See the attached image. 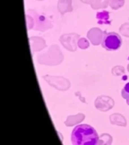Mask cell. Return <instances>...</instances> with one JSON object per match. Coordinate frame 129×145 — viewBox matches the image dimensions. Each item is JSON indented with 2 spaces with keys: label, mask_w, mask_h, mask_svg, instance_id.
I'll use <instances>...</instances> for the list:
<instances>
[{
  "label": "cell",
  "mask_w": 129,
  "mask_h": 145,
  "mask_svg": "<svg viewBox=\"0 0 129 145\" xmlns=\"http://www.w3.org/2000/svg\"><path fill=\"white\" fill-rule=\"evenodd\" d=\"M122 96L125 100L129 99V82L125 84V86L122 91Z\"/></svg>",
  "instance_id": "3"
},
{
  "label": "cell",
  "mask_w": 129,
  "mask_h": 145,
  "mask_svg": "<svg viewBox=\"0 0 129 145\" xmlns=\"http://www.w3.org/2000/svg\"><path fill=\"white\" fill-rule=\"evenodd\" d=\"M122 38L116 33H105L102 38L101 45L107 51H116L122 45Z\"/></svg>",
  "instance_id": "2"
},
{
  "label": "cell",
  "mask_w": 129,
  "mask_h": 145,
  "mask_svg": "<svg viewBox=\"0 0 129 145\" xmlns=\"http://www.w3.org/2000/svg\"><path fill=\"white\" fill-rule=\"evenodd\" d=\"M126 103H127V104H128V105H129V99L126 100Z\"/></svg>",
  "instance_id": "4"
},
{
  "label": "cell",
  "mask_w": 129,
  "mask_h": 145,
  "mask_svg": "<svg viewBox=\"0 0 129 145\" xmlns=\"http://www.w3.org/2000/svg\"><path fill=\"white\" fill-rule=\"evenodd\" d=\"M71 140L74 145H96L99 143V136L92 126L81 124L73 129Z\"/></svg>",
  "instance_id": "1"
}]
</instances>
